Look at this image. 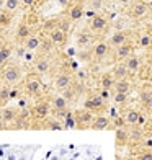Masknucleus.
Instances as JSON below:
<instances>
[{
  "label": "nucleus",
  "mask_w": 152,
  "mask_h": 160,
  "mask_svg": "<svg viewBox=\"0 0 152 160\" xmlns=\"http://www.w3.org/2000/svg\"><path fill=\"white\" fill-rule=\"evenodd\" d=\"M2 80L7 85H15L21 80V69L17 64H5V67L2 69Z\"/></svg>",
  "instance_id": "1"
},
{
  "label": "nucleus",
  "mask_w": 152,
  "mask_h": 160,
  "mask_svg": "<svg viewBox=\"0 0 152 160\" xmlns=\"http://www.w3.org/2000/svg\"><path fill=\"white\" fill-rule=\"evenodd\" d=\"M74 118H75V122H77V128L87 129V128L92 126V122H93V119H95V116H93L92 111L82 108V110L74 111Z\"/></svg>",
  "instance_id": "2"
},
{
  "label": "nucleus",
  "mask_w": 152,
  "mask_h": 160,
  "mask_svg": "<svg viewBox=\"0 0 152 160\" xmlns=\"http://www.w3.org/2000/svg\"><path fill=\"white\" fill-rule=\"evenodd\" d=\"M89 28H90V31L95 33V34L105 33V31L108 30V18H106L105 15H101V13H97V15L90 20Z\"/></svg>",
  "instance_id": "3"
},
{
  "label": "nucleus",
  "mask_w": 152,
  "mask_h": 160,
  "mask_svg": "<svg viewBox=\"0 0 152 160\" xmlns=\"http://www.w3.org/2000/svg\"><path fill=\"white\" fill-rule=\"evenodd\" d=\"M25 90L28 95H36L41 90V78L39 74H28L25 78Z\"/></svg>",
  "instance_id": "4"
},
{
  "label": "nucleus",
  "mask_w": 152,
  "mask_h": 160,
  "mask_svg": "<svg viewBox=\"0 0 152 160\" xmlns=\"http://www.w3.org/2000/svg\"><path fill=\"white\" fill-rule=\"evenodd\" d=\"M149 13V5L144 2V0H137V2L131 3V8H129V15L136 20H141V18H146Z\"/></svg>",
  "instance_id": "5"
},
{
  "label": "nucleus",
  "mask_w": 152,
  "mask_h": 160,
  "mask_svg": "<svg viewBox=\"0 0 152 160\" xmlns=\"http://www.w3.org/2000/svg\"><path fill=\"white\" fill-rule=\"evenodd\" d=\"M72 80H74V77H72L70 72L62 70V72H59V74L54 77V87L57 90H67L69 87L72 85Z\"/></svg>",
  "instance_id": "6"
},
{
  "label": "nucleus",
  "mask_w": 152,
  "mask_h": 160,
  "mask_svg": "<svg viewBox=\"0 0 152 160\" xmlns=\"http://www.w3.org/2000/svg\"><path fill=\"white\" fill-rule=\"evenodd\" d=\"M126 42H129V33L123 31V30H116L111 36H110V41H108V44H110V48L116 49L123 44H126Z\"/></svg>",
  "instance_id": "7"
},
{
  "label": "nucleus",
  "mask_w": 152,
  "mask_h": 160,
  "mask_svg": "<svg viewBox=\"0 0 152 160\" xmlns=\"http://www.w3.org/2000/svg\"><path fill=\"white\" fill-rule=\"evenodd\" d=\"M110 44L108 42H105V41H98L95 46H93V49H92V57L95 61H103L105 57L110 54Z\"/></svg>",
  "instance_id": "8"
},
{
  "label": "nucleus",
  "mask_w": 152,
  "mask_h": 160,
  "mask_svg": "<svg viewBox=\"0 0 152 160\" xmlns=\"http://www.w3.org/2000/svg\"><path fill=\"white\" fill-rule=\"evenodd\" d=\"M49 39L56 46H64V44H66V41H67V33L57 26V28H54V30L49 31Z\"/></svg>",
  "instance_id": "9"
},
{
  "label": "nucleus",
  "mask_w": 152,
  "mask_h": 160,
  "mask_svg": "<svg viewBox=\"0 0 152 160\" xmlns=\"http://www.w3.org/2000/svg\"><path fill=\"white\" fill-rule=\"evenodd\" d=\"M133 54V46H131V42H126V44H123L119 48L114 49V57H116V61H123L124 62L129 56Z\"/></svg>",
  "instance_id": "10"
},
{
  "label": "nucleus",
  "mask_w": 152,
  "mask_h": 160,
  "mask_svg": "<svg viewBox=\"0 0 152 160\" xmlns=\"http://www.w3.org/2000/svg\"><path fill=\"white\" fill-rule=\"evenodd\" d=\"M49 111H51V105L48 103V101H38V103L33 106V114L39 119L46 118V116L49 114Z\"/></svg>",
  "instance_id": "11"
},
{
  "label": "nucleus",
  "mask_w": 152,
  "mask_h": 160,
  "mask_svg": "<svg viewBox=\"0 0 152 160\" xmlns=\"http://www.w3.org/2000/svg\"><path fill=\"white\" fill-rule=\"evenodd\" d=\"M34 70H36V74H39V75L48 74L51 70V61L48 57H38V59L34 61Z\"/></svg>",
  "instance_id": "12"
},
{
  "label": "nucleus",
  "mask_w": 152,
  "mask_h": 160,
  "mask_svg": "<svg viewBox=\"0 0 152 160\" xmlns=\"http://www.w3.org/2000/svg\"><path fill=\"white\" fill-rule=\"evenodd\" d=\"M124 64H126V67L129 70V75H134V74H137V72L141 70V59L136 54L129 56L128 59L124 61Z\"/></svg>",
  "instance_id": "13"
},
{
  "label": "nucleus",
  "mask_w": 152,
  "mask_h": 160,
  "mask_svg": "<svg viewBox=\"0 0 152 160\" xmlns=\"http://www.w3.org/2000/svg\"><path fill=\"white\" fill-rule=\"evenodd\" d=\"M30 36H31V26L28 25V23H20L18 28H17V33H15L17 41L25 42L28 38H30Z\"/></svg>",
  "instance_id": "14"
},
{
  "label": "nucleus",
  "mask_w": 152,
  "mask_h": 160,
  "mask_svg": "<svg viewBox=\"0 0 152 160\" xmlns=\"http://www.w3.org/2000/svg\"><path fill=\"white\" fill-rule=\"evenodd\" d=\"M111 75L114 80H124L129 77V70L126 67V64L124 62H118L116 65L113 67V72H111Z\"/></svg>",
  "instance_id": "15"
},
{
  "label": "nucleus",
  "mask_w": 152,
  "mask_h": 160,
  "mask_svg": "<svg viewBox=\"0 0 152 160\" xmlns=\"http://www.w3.org/2000/svg\"><path fill=\"white\" fill-rule=\"evenodd\" d=\"M110 124H111V119H110V118H106V116H100V114H98L97 118L93 119L90 129H93V131H105V129L110 128Z\"/></svg>",
  "instance_id": "16"
},
{
  "label": "nucleus",
  "mask_w": 152,
  "mask_h": 160,
  "mask_svg": "<svg viewBox=\"0 0 152 160\" xmlns=\"http://www.w3.org/2000/svg\"><path fill=\"white\" fill-rule=\"evenodd\" d=\"M141 111L139 110H136V108H129V110L126 111V114L123 116L126 121V126H137V121H139L141 118Z\"/></svg>",
  "instance_id": "17"
},
{
  "label": "nucleus",
  "mask_w": 152,
  "mask_h": 160,
  "mask_svg": "<svg viewBox=\"0 0 152 160\" xmlns=\"http://www.w3.org/2000/svg\"><path fill=\"white\" fill-rule=\"evenodd\" d=\"M41 42H43V39L39 38V36L31 34L30 38L23 42V46H25L26 51H31V52H34V51H38V49L41 48Z\"/></svg>",
  "instance_id": "18"
},
{
  "label": "nucleus",
  "mask_w": 152,
  "mask_h": 160,
  "mask_svg": "<svg viewBox=\"0 0 152 160\" xmlns=\"http://www.w3.org/2000/svg\"><path fill=\"white\" fill-rule=\"evenodd\" d=\"M82 17H85V8H84V5H82V3L72 5L70 10H69V20H70V21H77V20H80Z\"/></svg>",
  "instance_id": "19"
},
{
  "label": "nucleus",
  "mask_w": 152,
  "mask_h": 160,
  "mask_svg": "<svg viewBox=\"0 0 152 160\" xmlns=\"http://www.w3.org/2000/svg\"><path fill=\"white\" fill-rule=\"evenodd\" d=\"M53 106H54V110L57 111V113H59V114H64V116H66L67 113V100L66 98H64V97H54L53 98Z\"/></svg>",
  "instance_id": "20"
},
{
  "label": "nucleus",
  "mask_w": 152,
  "mask_h": 160,
  "mask_svg": "<svg viewBox=\"0 0 152 160\" xmlns=\"http://www.w3.org/2000/svg\"><path fill=\"white\" fill-rule=\"evenodd\" d=\"M114 139H116V145H119V147L126 145L129 142V131H126L124 128L116 129V132H114Z\"/></svg>",
  "instance_id": "21"
},
{
  "label": "nucleus",
  "mask_w": 152,
  "mask_h": 160,
  "mask_svg": "<svg viewBox=\"0 0 152 160\" xmlns=\"http://www.w3.org/2000/svg\"><path fill=\"white\" fill-rule=\"evenodd\" d=\"M113 90L118 92V93H129V92H131V82H129L128 78H124V80H114Z\"/></svg>",
  "instance_id": "22"
},
{
  "label": "nucleus",
  "mask_w": 152,
  "mask_h": 160,
  "mask_svg": "<svg viewBox=\"0 0 152 160\" xmlns=\"http://www.w3.org/2000/svg\"><path fill=\"white\" fill-rule=\"evenodd\" d=\"M113 85H114V78L110 72H106L100 77V87L105 90H113Z\"/></svg>",
  "instance_id": "23"
},
{
  "label": "nucleus",
  "mask_w": 152,
  "mask_h": 160,
  "mask_svg": "<svg viewBox=\"0 0 152 160\" xmlns=\"http://www.w3.org/2000/svg\"><path fill=\"white\" fill-rule=\"evenodd\" d=\"M0 118L3 119V122H12L17 119V110L15 108H3L2 110V114H0Z\"/></svg>",
  "instance_id": "24"
},
{
  "label": "nucleus",
  "mask_w": 152,
  "mask_h": 160,
  "mask_svg": "<svg viewBox=\"0 0 152 160\" xmlns=\"http://www.w3.org/2000/svg\"><path fill=\"white\" fill-rule=\"evenodd\" d=\"M13 54V49L10 46H0V65H5L7 62L10 61V57Z\"/></svg>",
  "instance_id": "25"
},
{
  "label": "nucleus",
  "mask_w": 152,
  "mask_h": 160,
  "mask_svg": "<svg viewBox=\"0 0 152 160\" xmlns=\"http://www.w3.org/2000/svg\"><path fill=\"white\" fill-rule=\"evenodd\" d=\"M92 100H93V108H95V111H93V113H100V111L105 110L106 101L101 98L100 95H92Z\"/></svg>",
  "instance_id": "26"
},
{
  "label": "nucleus",
  "mask_w": 152,
  "mask_h": 160,
  "mask_svg": "<svg viewBox=\"0 0 152 160\" xmlns=\"http://www.w3.org/2000/svg\"><path fill=\"white\" fill-rule=\"evenodd\" d=\"M137 46L141 49H147L152 46V36L150 34H141L139 39H137Z\"/></svg>",
  "instance_id": "27"
},
{
  "label": "nucleus",
  "mask_w": 152,
  "mask_h": 160,
  "mask_svg": "<svg viewBox=\"0 0 152 160\" xmlns=\"http://www.w3.org/2000/svg\"><path fill=\"white\" fill-rule=\"evenodd\" d=\"M92 42V36L87 33V31H84V33H80L77 36V44L80 46V48H87Z\"/></svg>",
  "instance_id": "28"
},
{
  "label": "nucleus",
  "mask_w": 152,
  "mask_h": 160,
  "mask_svg": "<svg viewBox=\"0 0 152 160\" xmlns=\"http://www.w3.org/2000/svg\"><path fill=\"white\" fill-rule=\"evenodd\" d=\"M141 103L146 108H152V92L150 90H142L141 92Z\"/></svg>",
  "instance_id": "29"
},
{
  "label": "nucleus",
  "mask_w": 152,
  "mask_h": 160,
  "mask_svg": "<svg viewBox=\"0 0 152 160\" xmlns=\"http://www.w3.org/2000/svg\"><path fill=\"white\" fill-rule=\"evenodd\" d=\"M64 128H66V129H74V128H77L74 113H67L66 116H64Z\"/></svg>",
  "instance_id": "30"
},
{
  "label": "nucleus",
  "mask_w": 152,
  "mask_h": 160,
  "mask_svg": "<svg viewBox=\"0 0 152 160\" xmlns=\"http://www.w3.org/2000/svg\"><path fill=\"white\" fill-rule=\"evenodd\" d=\"M20 5H21L20 0H5V7H3V8H5L7 12L13 13L15 10H18V8H20Z\"/></svg>",
  "instance_id": "31"
},
{
  "label": "nucleus",
  "mask_w": 152,
  "mask_h": 160,
  "mask_svg": "<svg viewBox=\"0 0 152 160\" xmlns=\"http://www.w3.org/2000/svg\"><path fill=\"white\" fill-rule=\"evenodd\" d=\"M128 97H129V93H118V92H114L113 93V101L116 105H123V103H126L128 101Z\"/></svg>",
  "instance_id": "32"
},
{
  "label": "nucleus",
  "mask_w": 152,
  "mask_h": 160,
  "mask_svg": "<svg viewBox=\"0 0 152 160\" xmlns=\"http://www.w3.org/2000/svg\"><path fill=\"white\" fill-rule=\"evenodd\" d=\"M10 21H12V15H10V12H0V26H8L10 25Z\"/></svg>",
  "instance_id": "33"
},
{
  "label": "nucleus",
  "mask_w": 152,
  "mask_h": 160,
  "mask_svg": "<svg viewBox=\"0 0 152 160\" xmlns=\"http://www.w3.org/2000/svg\"><path fill=\"white\" fill-rule=\"evenodd\" d=\"M89 8L95 10L97 13H100V10L103 8V0H90V2H89Z\"/></svg>",
  "instance_id": "34"
},
{
  "label": "nucleus",
  "mask_w": 152,
  "mask_h": 160,
  "mask_svg": "<svg viewBox=\"0 0 152 160\" xmlns=\"http://www.w3.org/2000/svg\"><path fill=\"white\" fill-rule=\"evenodd\" d=\"M137 160H152V150H150V149H146V150L139 152Z\"/></svg>",
  "instance_id": "35"
},
{
  "label": "nucleus",
  "mask_w": 152,
  "mask_h": 160,
  "mask_svg": "<svg viewBox=\"0 0 152 160\" xmlns=\"http://www.w3.org/2000/svg\"><path fill=\"white\" fill-rule=\"evenodd\" d=\"M113 126L116 128V129H119V128H126V121H124V118H123V116H116V118L113 119Z\"/></svg>",
  "instance_id": "36"
},
{
  "label": "nucleus",
  "mask_w": 152,
  "mask_h": 160,
  "mask_svg": "<svg viewBox=\"0 0 152 160\" xmlns=\"http://www.w3.org/2000/svg\"><path fill=\"white\" fill-rule=\"evenodd\" d=\"M142 137V132H141V129L137 131V129H133V131H129V139H133V141H137V139H141Z\"/></svg>",
  "instance_id": "37"
},
{
  "label": "nucleus",
  "mask_w": 152,
  "mask_h": 160,
  "mask_svg": "<svg viewBox=\"0 0 152 160\" xmlns=\"http://www.w3.org/2000/svg\"><path fill=\"white\" fill-rule=\"evenodd\" d=\"M18 152H15V150H10V152H7V154H5V160H18Z\"/></svg>",
  "instance_id": "38"
},
{
  "label": "nucleus",
  "mask_w": 152,
  "mask_h": 160,
  "mask_svg": "<svg viewBox=\"0 0 152 160\" xmlns=\"http://www.w3.org/2000/svg\"><path fill=\"white\" fill-rule=\"evenodd\" d=\"M100 97L103 98L105 101H108V100H110V98L113 97V95H111V90H105V88H101V90H100Z\"/></svg>",
  "instance_id": "39"
},
{
  "label": "nucleus",
  "mask_w": 152,
  "mask_h": 160,
  "mask_svg": "<svg viewBox=\"0 0 152 160\" xmlns=\"http://www.w3.org/2000/svg\"><path fill=\"white\" fill-rule=\"evenodd\" d=\"M0 98H2V100H8L10 98V90L8 88H2V90H0Z\"/></svg>",
  "instance_id": "40"
},
{
  "label": "nucleus",
  "mask_w": 152,
  "mask_h": 160,
  "mask_svg": "<svg viewBox=\"0 0 152 160\" xmlns=\"http://www.w3.org/2000/svg\"><path fill=\"white\" fill-rule=\"evenodd\" d=\"M57 154H59L62 158H66L69 155V147H61L59 150H57Z\"/></svg>",
  "instance_id": "41"
},
{
  "label": "nucleus",
  "mask_w": 152,
  "mask_h": 160,
  "mask_svg": "<svg viewBox=\"0 0 152 160\" xmlns=\"http://www.w3.org/2000/svg\"><path fill=\"white\" fill-rule=\"evenodd\" d=\"M21 5H25V7H34V3L38 2V0H20Z\"/></svg>",
  "instance_id": "42"
},
{
  "label": "nucleus",
  "mask_w": 152,
  "mask_h": 160,
  "mask_svg": "<svg viewBox=\"0 0 152 160\" xmlns=\"http://www.w3.org/2000/svg\"><path fill=\"white\" fill-rule=\"evenodd\" d=\"M56 2H57V5H59V7H69L72 0H56Z\"/></svg>",
  "instance_id": "43"
},
{
  "label": "nucleus",
  "mask_w": 152,
  "mask_h": 160,
  "mask_svg": "<svg viewBox=\"0 0 152 160\" xmlns=\"http://www.w3.org/2000/svg\"><path fill=\"white\" fill-rule=\"evenodd\" d=\"M95 15H97V12H95V10H90V8H89V10L85 12V17H89L90 20H92L93 17H95Z\"/></svg>",
  "instance_id": "44"
},
{
  "label": "nucleus",
  "mask_w": 152,
  "mask_h": 160,
  "mask_svg": "<svg viewBox=\"0 0 152 160\" xmlns=\"http://www.w3.org/2000/svg\"><path fill=\"white\" fill-rule=\"evenodd\" d=\"M110 114H111V119H114L116 116H119V114H118V111H116V108H114V106H111V108H110Z\"/></svg>",
  "instance_id": "45"
},
{
  "label": "nucleus",
  "mask_w": 152,
  "mask_h": 160,
  "mask_svg": "<svg viewBox=\"0 0 152 160\" xmlns=\"http://www.w3.org/2000/svg\"><path fill=\"white\" fill-rule=\"evenodd\" d=\"M33 52H31V51H28V52L25 54V61H28V62H30V61H33Z\"/></svg>",
  "instance_id": "46"
},
{
  "label": "nucleus",
  "mask_w": 152,
  "mask_h": 160,
  "mask_svg": "<svg viewBox=\"0 0 152 160\" xmlns=\"http://www.w3.org/2000/svg\"><path fill=\"white\" fill-rule=\"evenodd\" d=\"M142 124H146V118H144V114H141L139 121H137V126H142Z\"/></svg>",
  "instance_id": "47"
},
{
  "label": "nucleus",
  "mask_w": 152,
  "mask_h": 160,
  "mask_svg": "<svg viewBox=\"0 0 152 160\" xmlns=\"http://www.w3.org/2000/svg\"><path fill=\"white\" fill-rule=\"evenodd\" d=\"M144 145H146L147 149H152V139H147V141H144Z\"/></svg>",
  "instance_id": "48"
},
{
  "label": "nucleus",
  "mask_w": 152,
  "mask_h": 160,
  "mask_svg": "<svg viewBox=\"0 0 152 160\" xmlns=\"http://www.w3.org/2000/svg\"><path fill=\"white\" fill-rule=\"evenodd\" d=\"M49 160H64V158H62V157H61L59 154H54V155H53V157H51Z\"/></svg>",
  "instance_id": "49"
},
{
  "label": "nucleus",
  "mask_w": 152,
  "mask_h": 160,
  "mask_svg": "<svg viewBox=\"0 0 152 160\" xmlns=\"http://www.w3.org/2000/svg\"><path fill=\"white\" fill-rule=\"evenodd\" d=\"M18 97V92L17 90H10V98H17Z\"/></svg>",
  "instance_id": "50"
},
{
  "label": "nucleus",
  "mask_w": 152,
  "mask_h": 160,
  "mask_svg": "<svg viewBox=\"0 0 152 160\" xmlns=\"http://www.w3.org/2000/svg\"><path fill=\"white\" fill-rule=\"evenodd\" d=\"M49 128H51V129H54V131H56V129H61V124H57V122H53V124H51Z\"/></svg>",
  "instance_id": "51"
},
{
  "label": "nucleus",
  "mask_w": 152,
  "mask_h": 160,
  "mask_svg": "<svg viewBox=\"0 0 152 160\" xmlns=\"http://www.w3.org/2000/svg\"><path fill=\"white\" fill-rule=\"evenodd\" d=\"M118 2L123 5H129V3H133V0H118Z\"/></svg>",
  "instance_id": "52"
},
{
  "label": "nucleus",
  "mask_w": 152,
  "mask_h": 160,
  "mask_svg": "<svg viewBox=\"0 0 152 160\" xmlns=\"http://www.w3.org/2000/svg\"><path fill=\"white\" fill-rule=\"evenodd\" d=\"M18 105H20V108H26V106H25V105H26V101H25V100H20V101H18Z\"/></svg>",
  "instance_id": "53"
},
{
  "label": "nucleus",
  "mask_w": 152,
  "mask_h": 160,
  "mask_svg": "<svg viewBox=\"0 0 152 160\" xmlns=\"http://www.w3.org/2000/svg\"><path fill=\"white\" fill-rule=\"evenodd\" d=\"M18 160H28V157H26L25 154H20V155H18Z\"/></svg>",
  "instance_id": "54"
},
{
  "label": "nucleus",
  "mask_w": 152,
  "mask_h": 160,
  "mask_svg": "<svg viewBox=\"0 0 152 160\" xmlns=\"http://www.w3.org/2000/svg\"><path fill=\"white\" fill-rule=\"evenodd\" d=\"M123 160H137V157H133V155H128V157H124Z\"/></svg>",
  "instance_id": "55"
},
{
  "label": "nucleus",
  "mask_w": 152,
  "mask_h": 160,
  "mask_svg": "<svg viewBox=\"0 0 152 160\" xmlns=\"http://www.w3.org/2000/svg\"><path fill=\"white\" fill-rule=\"evenodd\" d=\"M64 160H79V158H75L74 155H67L66 158H64Z\"/></svg>",
  "instance_id": "56"
},
{
  "label": "nucleus",
  "mask_w": 152,
  "mask_h": 160,
  "mask_svg": "<svg viewBox=\"0 0 152 160\" xmlns=\"http://www.w3.org/2000/svg\"><path fill=\"white\" fill-rule=\"evenodd\" d=\"M93 160H103V155H101V154L100 155H95V158H93Z\"/></svg>",
  "instance_id": "57"
},
{
  "label": "nucleus",
  "mask_w": 152,
  "mask_h": 160,
  "mask_svg": "<svg viewBox=\"0 0 152 160\" xmlns=\"http://www.w3.org/2000/svg\"><path fill=\"white\" fill-rule=\"evenodd\" d=\"M3 7H5V0H0V10H2Z\"/></svg>",
  "instance_id": "58"
},
{
  "label": "nucleus",
  "mask_w": 152,
  "mask_h": 160,
  "mask_svg": "<svg viewBox=\"0 0 152 160\" xmlns=\"http://www.w3.org/2000/svg\"><path fill=\"white\" fill-rule=\"evenodd\" d=\"M3 126H5V122H3L2 118H0V129H3Z\"/></svg>",
  "instance_id": "59"
},
{
  "label": "nucleus",
  "mask_w": 152,
  "mask_h": 160,
  "mask_svg": "<svg viewBox=\"0 0 152 160\" xmlns=\"http://www.w3.org/2000/svg\"><path fill=\"white\" fill-rule=\"evenodd\" d=\"M149 64H150V67H152V52L149 54Z\"/></svg>",
  "instance_id": "60"
},
{
  "label": "nucleus",
  "mask_w": 152,
  "mask_h": 160,
  "mask_svg": "<svg viewBox=\"0 0 152 160\" xmlns=\"http://www.w3.org/2000/svg\"><path fill=\"white\" fill-rule=\"evenodd\" d=\"M0 28H2V26H0Z\"/></svg>",
  "instance_id": "61"
}]
</instances>
